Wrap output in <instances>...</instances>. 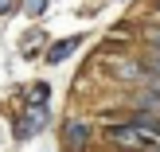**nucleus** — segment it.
Segmentation results:
<instances>
[{"instance_id": "6", "label": "nucleus", "mask_w": 160, "mask_h": 152, "mask_svg": "<svg viewBox=\"0 0 160 152\" xmlns=\"http://www.w3.org/2000/svg\"><path fill=\"white\" fill-rule=\"evenodd\" d=\"M43 101H47V86L39 82V86H31V90H28V105H43Z\"/></svg>"}, {"instance_id": "4", "label": "nucleus", "mask_w": 160, "mask_h": 152, "mask_svg": "<svg viewBox=\"0 0 160 152\" xmlns=\"http://www.w3.org/2000/svg\"><path fill=\"white\" fill-rule=\"evenodd\" d=\"M86 140H90L86 125H82V121H67V145H70V148H82Z\"/></svg>"}, {"instance_id": "8", "label": "nucleus", "mask_w": 160, "mask_h": 152, "mask_svg": "<svg viewBox=\"0 0 160 152\" xmlns=\"http://www.w3.org/2000/svg\"><path fill=\"white\" fill-rule=\"evenodd\" d=\"M148 47H152V51H160V31H152V35H148Z\"/></svg>"}, {"instance_id": "9", "label": "nucleus", "mask_w": 160, "mask_h": 152, "mask_svg": "<svg viewBox=\"0 0 160 152\" xmlns=\"http://www.w3.org/2000/svg\"><path fill=\"white\" fill-rule=\"evenodd\" d=\"M8 4H12V0H0V12H8Z\"/></svg>"}, {"instance_id": "7", "label": "nucleus", "mask_w": 160, "mask_h": 152, "mask_svg": "<svg viewBox=\"0 0 160 152\" xmlns=\"http://www.w3.org/2000/svg\"><path fill=\"white\" fill-rule=\"evenodd\" d=\"M43 8H47V0H23V12L28 16H43Z\"/></svg>"}, {"instance_id": "3", "label": "nucleus", "mask_w": 160, "mask_h": 152, "mask_svg": "<svg viewBox=\"0 0 160 152\" xmlns=\"http://www.w3.org/2000/svg\"><path fill=\"white\" fill-rule=\"evenodd\" d=\"M78 43H82L78 35H74V39H62V43H55L51 51H47V62H51V66H55V62H62V59H67L70 51H78Z\"/></svg>"}, {"instance_id": "1", "label": "nucleus", "mask_w": 160, "mask_h": 152, "mask_svg": "<svg viewBox=\"0 0 160 152\" xmlns=\"http://www.w3.org/2000/svg\"><path fill=\"white\" fill-rule=\"evenodd\" d=\"M109 140H117V145H125V148H145V152H152L156 133H141L137 125H113V129H109Z\"/></svg>"}, {"instance_id": "2", "label": "nucleus", "mask_w": 160, "mask_h": 152, "mask_svg": "<svg viewBox=\"0 0 160 152\" xmlns=\"http://www.w3.org/2000/svg\"><path fill=\"white\" fill-rule=\"evenodd\" d=\"M43 125H47V105H28V113L16 121V137L28 140V137H35Z\"/></svg>"}, {"instance_id": "5", "label": "nucleus", "mask_w": 160, "mask_h": 152, "mask_svg": "<svg viewBox=\"0 0 160 152\" xmlns=\"http://www.w3.org/2000/svg\"><path fill=\"white\" fill-rule=\"evenodd\" d=\"M137 109H141V113H152V117H160V94H156V90H145V94L137 98Z\"/></svg>"}]
</instances>
